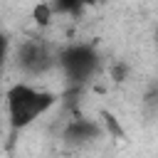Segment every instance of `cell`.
<instances>
[{"label":"cell","mask_w":158,"mask_h":158,"mask_svg":"<svg viewBox=\"0 0 158 158\" xmlns=\"http://www.w3.org/2000/svg\"><path fill=\"white\" fill-rule=\"evenodd\" d=\"M59 101V94L40 86L30 79L12 81L10 86L2 89V104H5V118L10 126V133L17 136L27 131L35 121L47 116Z\"/></svg>","instance_id":"cell-1"},{"label":"cell","mask_w":158,"mask_h":158,"mask_svg":"<svg viewBox=\"0 0 158 158\" xmlns=\"http://www.w3.org/2000/svg\"><path fill=\"white\" fill-rule=\"evenodd\" d=\"M54 69L62 74V81L72 91H81L101 72V54L89 42H72L57 49Z\"/></svg>","instance_id":"cell-2"},{"label":"cell","mask_w":158,"mask_h":158,"mask_svg":"<svg viewBox=\"0 0 158 158\" xmlns=\"http://www.w3.org/2000/svg\"><path fill=\"white\" fill-rule=\"evenodd\" d=\"M15 59V67L30 77V79H37V77H44L47 72L54 69V62H57V52L44 42V40H22L12 54Z\"/></svg>","instance_id":"cell-3"},{"label":"cell","mask_w":158,"mask_h":158,"mask_svg":"<svg viewBox=\"0 0 158 158\" xmlns=\"http://www.w3.org/2000/svg\"><path fill=\"white\" fill-rule=\"evenodd\" d=\"M104 136H106V131H104L101 118H89V116H81V114L69 116L67 123L59 131V138L67 146H77V148L89 146V143H96Z\"/></svg>","instance_id":"cell-4"},{"label":"cell","mask_w":158,"mask_h":158,"mask_svg":"<svg viewBox=\"0 0 158 158\" xmlns=\"http://www.w3.org/2000/svg\"><path fill=\"white\" fill-rule=\"evenodd\" d=\"M57 17H79L86 7L84 0H47Z\"/></svg>","instance_id":"cell-5"},{"label":"cell","mask_w":158,"mask_h":158,"mask_svg":"<svg viewBox=\"0 0 158 158\" xmlns=\"http://www.w3.org/2000/svg\"><path fill=\"white\" fill-rule=\"evenodd\" d=\"M54 17H57V15H54V10H52V5H49L47 0L37 2V5L32 7V20H35V25H40V27H47Z\"/></svg>","instance_id":"cell-6"},{"label":"cell","mask_w":158,"mask_h":158,"mask_svg":"<svg viewBox=\"0 0 158 158\" xmlns=\"http://www.w3.org/2000/svg\"><path fill=\"white\" fill-rule=\"evenodd\" d=\"M7 59H10V40L7 35L0 30V101H2V81H5V67H7Z\"/></svg>","instance_id":"cell-7"},{"label":"cell","mask_w":158,"mask_h":158,"mask_svg":"<svg viewBox=\"0 0 158 158\" xmlns=\"http://www.w3.org/2000/svg\"><path fill=\"white\" fill-rule=\"evenodd\" d=\"M109 74H111V79H114V81H123V79H126V74H128V64L116 62V64L109 69Z\"/></svg>","instance_id":"cell-8"},{"label":"cell","mask_w":158,"mask_h":158,"mask_svg":"<svg viewBox=\"0 0 158 158\" xmlns=\"http://www.w3.org/2000/svg\"><path fill=\"white\" fill-rule=\"evenodd\" d=\"M84 2H86V5H96L99 0H84Z\"/></svg>","instance_id":"cell-9"}]
</instances>
